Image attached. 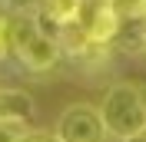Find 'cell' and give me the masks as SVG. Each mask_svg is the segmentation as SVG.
<instances>
[{
  "instance_id": "3",
  "label": "cell",
  "mask_w": 146,
  "mask_h": 142,
  "mask_svg": "<svg viewBox=\"0 0 146 142\" xmlns=\"http://www.w3.org/2000/svg\"><path fill=\"white\" fill-rule=\"evenodd\" d=\"M106 122H103L100 109L86 106V103H73L63 109L60 122H56V139L60 142H106Z\"/></svg>"
},
{
  "instance_id": "2",
  "label": "cell",
  "mask_w": 146,
  "mask_h": 142,
  "mask_svg": "<svg viewBox=\"0 0 146 142\" xmlns=\"http://www.w3.org/2000/svg\"><path fill=\"white\" fill-rule=\"evenodd\" d=\"M13 56L30 73H50L63 53H60L56 36L46 33L33 13H23L13 20Z\"/></svg>"
},
{
  "instance_id": "9",
  "label": "cell",
  "mask_w": 146,
  "mask_h": 142,
  "mask_svg": "<svg viewBox=\"0 0 146 142\" xmlns=\"http://www.w3.org/2000/svg\"><path fill=\"white\" fill-rule=\"evenodd\" d=\"M13 53V20H7L0 13V63Z\"/></svg>"
},
{
  "instance_id": "5",
  "label": "cell",
  "mask_w": 146,
  "mask_h": 142,
  "mask_svg": "<svg viewBox=\"0 0 146 142\" xmlns=\"http://www.w3.org/2000/svg\"><path fill=\"white\" fill-rule=\"evenodd\" d=\"M119 23H123V13H119L116 0H86L83 17H80V27L86 30L96 43H110L113 46Z\"/></svg>"
},
{
  "instance_id": "11",
  "label": "cell",
  "mask_w": 146,
  "mask_h": 142,
  "mask_svg": "<svg viewBox=\"0 0 146 142\" xmlns=\"http://www.w3.org/2000/svg\"><path fill=\"white\" fill-rule=\"evenodd\" d=\"M17 17H23V13H36V0H3Z\"/></svg>"
},
{
  "instance_id": "10",
  "label": "cell",
  "mask_w": 146,
  "mask_h": 142,
  "mask_svg": "<svg viewBox=\"0 0 146 142\" xmlns=\"http://www.w3.org/2000/svg\"><path fill=\"white\" fill-rule=\"evenodd\" d=\"M27 132V126L20 122H7V119H0V142H17L20 135Z\"/></svg>"
},
{
  "instance_id": "7",
  "label": "cell",
  "mask_w": 146,
  "mask_h": 142,
  "mask_svg": "<svg viewBox=\"0 0 146 142\" xmlns=\"http://www.w3.org/2000/svg\"><path fill=\"white\" fill-rule=\"evenodd\" d=\"M0 119L27 126L33 119V96L27 89H0Z\"/></svg>"
},
{
  "instance_id": "1",
  "label": "cell",
  "mask_w": 146,
  "mask_h": 142,
  "mask_svg": "<svg viewBox=\"0 0 146 142\" xmlns=\"http://www.w3.org/2000/svg\"><path fill=\"white\" fill-rule=\"evenodd\" d=\"M100 116L106 122V132L119 142L136 139L139 132H146V93L133 83H113L103 93Z\"/></svg>"
},
{
  "instance_id": "13",
  "label": "cell",
  "mask_w": 146,
  "mask_h": 142,
  "mask_svg": "<svg viewBox=\"0 0 146 142\" xmlns=\"http://www.w3.org/2000/svg\"><path fill=\"white\" fill-rule=\"evenodd\" d=\"M129 142H146V132H139L136 139H129Z\"/></svg>"
},
{
  "instance_id": "8",
  "label": "cell",
  "mask_w": 146,
  "mask_h": 142,
  "mask_svg": "<svg viewBox=\"0 0 146 142\" xmlns=\"http://www.w3.org/2000/svg\"><path fill=\"white\" fill-rule=\"evenodd\" d=\"M113 46L123 53H146V17H123Z\"/></svg>"
},
{
  "instance_id": "4",
  "label": "cell",
  "mask_w": 146,
  "mask_h": 142,
  "mask_svg": "<svg viewBox=\"0 0 146 142\" xmlns=\"http://www.w3.org/2000/svg\"><path fill=\"white\" fill-rule=\"evenodd\" d=\"M56 43H60V53L63 56H70L80 70H90V73H96L100 66H106V60H110V43H96L80 23L63 27L60 36H56Z\"/></svg>"
},
{
  "instance_id": "6",
  "label": "cell",
  "mask_w": 146,
  "mask_h": 142,
  "mask_svg": "<svg viewBox=\"0 0 146 142\" xmlns=\"http://www.w3.org/2000/svg\"><path fill=\"white\" fill-rule=\"evenodd\" d=\"M83 7H86V0H36V13L33 17L40 20V27L50 36H60L63 27L80 23Z\"/></svg>"
},
{
  "instance_id": "12",
  "label": "cell",
  "mask_w": 146,
  "mask_h": 142,
  "mask_svg": "<svg viewBox=\"0 0 146 142\" xmlns=\"http://www.w3.org/2000/svg\"><path fill=\"white\" fill-rule=\"evenodd\" d=\"M17 142H60V139H56V132H30L27 129Z\"/></svg>"
}]
</instances>
